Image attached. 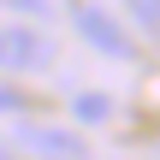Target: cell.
Wrapping results in <instances>:
<instances>
[{
    "label": "cell",
    "mask_w": 160,
    "mask_h": 160,
    "mask_svg": "<svg viewBox=\"0 0 160 160\" xmlns=\"http://www.w3.org/2000/svg\"><path fill=\"white\" fill-rule=\"evenodd\" d=\"M71 113H77L83 125H107V113H113V101H107V95H77V101H71Z\"/></svg>",
    "instance_id": "4"
},
{
    "label": "cell",
    "mask_w": 160,
    "mask_h": 160,
    "mask_svg": "<svg viewBox=\"0 0 160 160\" xmlns=\"http://www.w3.org/2000/svg\"><path fill=\"white\" fill-rule=\"evenodd\" d=\"M18 142H24L30 154H42V160H83V142H77L71 131H59V125H24Z\"/></svg>",
    "instance_id": "3"
},
{
    "label": "cell",
    "mask_w": 160,
    "mask_h": 160,
    "mask_svg": "<svg viewBox=\"0 0 160 160\" xmlns=\"http://www.w3.org/2000/svg\"><path fill=\"white\" fill-rule=\"evenodd\" d=\"M0 113H24V95H18L6 77H0Z\"/></svg>",
    "instance_id": "6"
},
{
    "label": "cell",
    "mask_w": 160,
    "mask_h": 160,
    "mask_svg": "<svg viewBox=\"0 0 160 160\" xmlns=\"http://www.w3.org/2000/svg\"><path fill=\"white\" fill-rule=\"evenodd\" d=\"M0 160H18V154H12V148H6V142H0Z\"/></svg>",
    "instance_id": "7"
},
{
    "label": "cell",
    "mask_w": 160,
    "mask_h": 160,
    "mask_svg": "<svg viewBox=\"0 0 160 160\" xmlns=\"http://www.w3.org/2000/svg\"><path fill=\"white\" fill-rule=\"evenodd\" d=\"M59 59L53 36H42L36 24H0V77L12 71H48Z\"/></svg>",
    "instance_id": "1"
},
{
    "label": "cell",
    "mask_w": 160,
    "mask_h": 160,
    "mask_svg": "<svg viewBox=\"0 0 160 160\" xmlns=\"http://www.w3.org/2000/svg\"><path fill=\"white\" fill-rule=\"evenodd\" d=\"M71 24H77V36H83L95 53H107V59H131V53H137L131 36L119 30V18H113L107 6H95V0H71Z\"/></svg>",
    "instance_id": "2"
},
{
    "label": "cell",
    "mask_w": 160,
    "mask_h": 160,
    "mask_svg": "<svg viewBox=\"0 0 160 160\" xmlns=\"http://www.w3.org/2000/svg\"><path fill=\"white\" fill-rule=\"evenodd\" d=\"M125 6H131V18H137V24L160 42V0H125Z\"/></svg>",
    "instance_id": "5"
}]
</instances>
